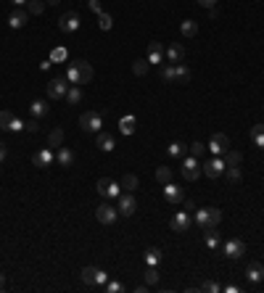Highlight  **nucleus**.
<instances>
[{"label":"nucleus","mask_w":264,"mask_h":293,"mask_svg":"<svg viewBox=\"0 0 264 293\" xmlns=\"http://www.w3.org/2000/svg\"><path fill=\"white\" fill-rule=\"evenodd\" d=\"M222 159H225V166H240V161H243V153L227 148V151L222 153Z\"/></svg>","instance_id":"nucleus-23"},{"label":"nucleus","mask_w":264,"mask_h":293,"mask_svg":"<svg viewBox=\"0 0 264 293\" xmlns=\"http://www.w3.org/2000/svg\"><path fill=\"white\" fill-rule=\"evenodd\" d=\"M69 101V106H77V103L82 101V90H80V85H69V90H66V95H63Z\"/></svg>","instance_id":"nucleus-24"},{"label":"nucleus","mask_w":264,"mask_h":293,"mask_svg":"<svg viewBox=\"0 0 264 293\" xmlns=\"http://www.w3.org/2000/svg\"><path fill=\"white\" fill-rule=\"evenodd\" d=\"M206 246H209V248H219V233H217V230H206Z\"/></svg>","instance_id":"nucleus-38"},{"label":"nucleus","mask_w":264,"mask_h":293,"mask_svg":"<svg viewBox=\"0 0 264 293\" xmlns=\"http://www.w3.org/2000/svg\"><path fill=\"white\" fill-rule=\"evenodd\" d=\"M27 5H29V13H42L45 11V3H42V0H27Z\"/></svg>","instance_id":"nucleus-42"},{"label":"nucleus","mask_w":264,"mask_h":293,"mask_svg":"<svg viewBox=\"0 0 264 293\" xmlns=\"http://www.w3.org/2000/svg\"><path fill=\"white\" fill-rule=\"evenodd\" d=\"M27 22H29V13H27L24 8H16V11H13L11 16H8V24L13 27V29H21V27H24Z\"/></svg>","instance_id":"nucleus-19"},{"label":"nucleus","mask_w":264,"mask_h":293,"mask_svg":"<svg viewBox=\"0 0 264 293\" xmlns=\"http://www.w3.org/2000/svg\"><path fill=\"white\" fill-rule=\"evenodd\" d=\"M56 161H59V166H71V164H74V153H71L69 148H59Z\"/></svg>","instance_id":"nucleus-27"},{"label":"nucleus","mask_w":264,"mask_h":293,"mask_svg":"<svg viewBox=\"0 0 264 293\" xmlns=\"http://www.w3.org/2000/svg\"><path fill=\"white\" fill-rule=\"evenodd\" d=\"M53 161H56V156H53L51 148H40V151L32 156V164L37 166V169H48V166H51Z\"/></svg>","instance_id":"nucleus-14"},{"label":"nucleus","mask_w":264,"mask_h":293,"mask_svg":"<svg viewBox=\"0 0 264 293\" xmlns=\"http://www.w3.org/2000/svg\"><path fill=\"white\" fill-rule=\"evenodd\" d=\"M90 3V11L92 13H103V8H101V0H88Z\"/></svg>","instance_id":"nucleus-48"},{"label":"nucleus","mask_w":264,"mask_h":293,"mask_svg":"<svg viewBox=\"0 0 264 293\" xmlns=\"http://www.w3.org/2000/svg\"><path fill=\"white\" fill-rule=\"evenodd\" d=\"M164 198H167L169 204H182V201H185V190L180 185H175V183H167V185H164Z\"/></svg>","instance_id":"nucleus-16"},{"label":"nucleus","mask_w":264,"mask_h":293,"mask_svg":"<svg viewBox=\"0 0 264 293\" xmlns=\"http://www.w3.org/2000/svg\"><path fill=\"white\" fill-rule=\"evenodd\" d=\"M95 190L103 195V198H119V193H122V187H119V183H114L111 177H101L95 185Z\"/></svg>","instance_id":"nucleus-4"},{"label":"nucleus","mask_w":264,"mask_h":293,"mask_svg":"<svg viewBox=\"0 0 264 293\" xmlns=\"http://www.w3.org/2000/svg\"><path fill=\"white\" fill-rule=\"evenodd\" d=\"M5 153H8V151H5V143H0V161L5 159Z\"/></svg>","instance_id":"nucleus-53"},{"label":"nucleus","mask_w":264,"mask_h":293,"mask_svg":"<svg viewBox=\"0 0 264 293\" xmlns=\"http://www.w3.org/2000/svg\"><path fill=\"white\" fill-rule=\"evenodd\" d=\"M80 127L85 132H101L103 127V114L101 111H85V114L80 116Z\"/></svg>","instance_id":"nucleus-3"},{"label":"nucleus","mask_w":264,"mask_h":293,"mask_svg":"<svg viewBox=\"0 0 264 293\" xmlns=\"http://www.w3.org/2000/svg\"><path fill=\"white\" fill-rule=\"evenodd\" d=\"M180 32H182V37H196V32H198V24L193 22V19H185V22L180 24Z\"/></svg>","instance_id":"nucleus-28"},{"label":"nucleus","mask_w":264,"mask_h":293,"mask_svg":"<svg viewBox=\"0 0 264 293\" xmlns=\"http://www.w3.org/2000/svg\"><path fill=\"white\" fill-rule=\"evenodd\" d=\"M0 127L11 130V132H21V130H27V124L16 114H11V111H0Z\"/></svg>","instance_id":"nucleus-8"},{"label":"nucleus","mask_w":264,"mask_h":293,"mask_svg":"<svg viewBox=\"0 0 264 293\" xmlns=\"http://www.w3.org/2000/svg\"><path fill=\"white\" fill-rule=\"evenodd\" d=\"M182 177L190 180V183L201 177V166H198V159H196V156H188V159L182 161Z\"/></svg>","instance_id":"nucleus-13"},{"label":"nucleus","mask_w":264,"mask_h":293,"mask_svg":"<svg viewBox=\"0 0 264 293\" xmlns=\"http://www.w3.org/2000/svg\"><path fill=\"white\" fill-rule=\"evenodd\" d=\"M66 80L71 82V85H82V80H80V72L74 69V64H71L69 69H66Z\"/></svg>","instance_id":"nucleus-40"},{"label":"nucleus","mask_w":264,"mask_h":293,"mask_svg":"<svg viewBox=\"0 0 264 293\" xmlns=\"http://www.w3.org/2000/svg\"><path fill=\"white\" fill-rule=\"evenodd\" d=\"M188 82H190V69L180 61V64H175V85H188Z\"/></svg>","instance_id":"nucleus-21"},{"label":"nucleus","mask_w":264,"mask_h":293,"mask_svg":"<svg viewBox=\"0 0 264 293\" xmlns=\"http://www.w3.org/2000/svg\"><path fill=\"white\" fill-rule=\"evenodd\" d=\"M148 64H164V45L161 43H151L148 45Z\"/></svg>","instance_id":"nucleus-17"},{"label":"nucleus","mask_w":264,"mask_h":293,"mask_svg":"<svg viewBox=\"0 0 264 293\" xmlns=\"http://www.w3.org/2000/svg\"><path fill=\"white\" fill-rule=\"evenodd\" d=\"M167 153H169V156H172V159H182L185 156V145L182 143H172V145H169V148H167Z\"/></svg>","instance_id":"nucleus-36"},{"label":"nucleus","mask_w":264,"mask_h":293,"mask_svg":"<svg viewBox=\"0 0 264 293\" xmlns=\"http://www.w3.org/2000/svg\"><path fill=\"white\" fill-rule=\"evenodd\" d=\"M251 143L264 151V124H254L251 127Z\"/></svg>","instance_id":"nucleus-25"},{"label":"nucleus","mask_w":264,"mask_h":293,"mask_svg":"<svg viewBox=\"0 0 264 293\" xmlns=\"http://www.w3.org/2000/svg\"><path fill=\"white\" fill-rule=\"evenodd\" d=\"M95 219L101 222V225H114V222L119 219L117 206H111V204H101V206L95 209Z\"/></svg>","instance_id":"nucleus-7"},{"label":"nucleus","mask_w":264,"mask_h":293,"mask_svg":"<svg viewBox=\"0 0 264 293\" xmlns=\"http://www.w3.org/2000/svg\"><path fill=\"white\" fill-rule=\"evenodd\" d=\"M146 262H148V267H156V264L161 262V251L159 248H148L146 251Z\"/></svg>","instance_id":"nucleus-34"},{"label":"nucleus","mask_w":264,"mask_h":293,"mask_svg":"<svg viewBox=\"0 0 264 293\" xmlns=\"http://www.w3.org/2000/svg\"><path fill=\"white\" fill-rule=\"evenodd\" d=\"M66 90H69L66 77H56V80L48 82V98H53V101H61V98L66 95Z\"/></svg>","instance_id":"nucleus-6"},{"label":"nucleus","mask_w":264,"mask_h":293,"mask_svg":"<svg viewBox=\"0 0 264 293\" xmlns=\"http://www.w3.org/2000/svg\"><path fill=\"white\" fill-rule=\"evenodd\" d=\"M164 53H167V58L172 61V64H180V61L185 58V48H182V45H177V43H172Z\"/></svg>","instance_id":"nucleus-22"},{"label":"nucleus","mask_w":264,"mask_h":293,"mask_svg":"<svg viewBox=\"0 0 264 293\" xmlns=\"http://www.w3.org/2000/svg\"><path fill=\"white\" fill-rule=\"evenodd\" d=\"M222 251H225V256L227 259H240V256L246 254V243L243 240H238V238H230L222 246Z\"/></svg>","instance_id":"nucleus-12"},{"label":"nucleus","mask_w":264,"mask_h":293,"mask_svg":"<svg viewBox=\"0 0 264 293\" xmlns=\"http://www.w3.org/2000/svg\"><path fill=\"white\" fill-rule=\"evenodd\" d=\"M119 187H122V193H132L135 187H138V177H135V174H124Z\"/></svg>","instance_id":"nucleus-30"},{"label":"nucleus","mask_w":264,"mask_h":293,"mask_svg":"<svg viewBox=\"0 0 264 293\" xmlns=\"http://www.w3.org/2000/svg\"><path fill=\"white\" fill-rule=\"evenodd\" d=\"M198 5H204V8H217V0H198Z\"/></svg>","instance_id":"nucleus-49"},{"label":"nucleus","mask_w":264,"mask_h":293,"mask_svg":"<svg viewBox=\"0 0 264 293\" xmlns=\"http://www.w3.org/2000/svg\"><path fill=\"white\" fill-rule=\"evenodd\" d=\"M135 124H138V122H135V116H124V119L119 122V132H122V135H132Z\"/></svg>","instance_id":"nucleus-31"},{"label":"nucleus","mask_w":264,"mask_h":293,"mask_svg":"<svg viewBox=\"0 0 264 293\" xmlns=\"http://www.w3.org/2000/svg\"><path fill=\"white\" fill-rule=\"evenodd\" d=\"M98 148L109 153V151H114V148H117V143H114V137H111V135H106V132H101V135H98Z\"/></svg>","instance_id":"nucleus-29"},{"label":"nucleus","mask_w":264,"mask_h":293,"mask_svg":"<svg viewBox=\"0 0 264 293\" xmlns=\"http://www.w3.org/2000/svg\"><path fill=\"white\" fill-rule=\"evenodd\" d=\"M59 27H61V32H77V29H80V13H77V11L63 13Z\"/></svg>","instance_id":"nucleus-15"},{"label":"nucleus","mask_w":264,"mask_h":293,"mask_svg":"<svg viewBox=\"0 0 264 293\" xmlns=\"http://www.w3.org/2000/svg\"><path fill=\"white\" fill-rule=\"evenodd\" d=\"M138 204H135V195L132 193H119V201H117V212L119 217H132Z\"/></svg>","instance_id":"nucleus-5"},{"label":"nucleus","mask_w":264,"mask_h":293,"mask_svg":"<svg viewBox=\"0 0 264 293\" xmlns=\"http://www.w3.org/2000/svg\"><path fill=\"white\" fill-rule=\"evenodd\" d=\"M61 143H63V130H53L48 135V148H61Z\"/></svg>","instance_id":"nucleus-32"},{"label":"nucleus","mask_w":264,"mask_h":293,"mask_svg":"<svg viewBox=\"0 0 264 293\" xmlns=\"http://www.w3.org/2000/svg\"><path fill=\"white\" fill-rule=\"evenodd\" d=\"M222 291H227V293H238L240 288H238V285H225V288Z\"/></svg>","instance_id":"nucleus-52"},{"label":"nucleus","mask_w":264,"mask_h":293,"mask_svg":"<svg viewBox=\"0 0 264 293\" xmlns=\"http://www.w3.org/2000/svg\"><path fill=\"white\" fill-rule=\"evenodd\" d=\"M61 3V0H48V5H59Z\"/></svg>","instance_id":"nucleus-56"},{"label":"nucleus","mask_w":264,"mask_h":293,"mask_svg":"<svg viewBox=\"0 0 264 293\" xmlns=\"http://www.w3.org/2000/svg\"><path fill=\"white\" fill-rule=\"evenodd\" d=\"M169 227L175 230V233H188L190 227H193V217H190V212H177L172 222H169Z\"/></svg>","instance_id":"nucleus-9"},{"label":"nucleus","mask_w":264,"mask_h":293,"mask_svg":"<svg viewBox=\"0 0 264 293\" xmlns=\"http://www.w3.org/2000/svg\"><path fill=\"white\" fill-rule=\"evenodd\" d=\"M74 69H77V72H80V80H82V85H88V82L92 80V74H95V72H92V66L88 64V61H74Z\"/></svg>","instance_id":"nucleus-20"},{"label":"nucleus","mask_w":264,"mask_h":293,"mask_svg":"<svg viewBox=\"0 0 264 293\" xmlns=\"http://www.w3.org/2000/svg\"><path fill=\"white\" fill-rule=\"evenodd\" d=\"M3 288H5V275L0 272V291H3Z\"/></svg>","instance_id":"nucleus-54"},{"label":"nucleus","mask_w":264,"mask_h":293,"mask_svg":"<svg viewBox=\"0 0 264 293\" xmlns=\"http://www.w3.org/2000/svg\"><path fill=\"white\" fill-rule=\"evenodd\" d=\"M198 291H206V293H219V291H222V285H219L217 280H206V283L198 285Z\"/></svg>","instance_id":"nucleus-37"},{"label":"nucleus","mask_w":264,"mask_h":293,"mask_svg":"<svg viewBox=\"0 0 264 293\" xmlns=\"http://www.w3.org/2000/svg\"><path fill=\"white\" fill-rule=\"evenodd\" d=\"M27 130H29V132H37V130H40V122H37V119L27 122Z\"/></svg>","instance_id":"nucleus-50"},{"label":"nucleus","mask_w":264,"mask_h":293,"mask_svg":"<svg viewBox=\"0 0 264 293\" xmlns=\"http://www.w3.org/2000/svg\"><path fill=\"white\" fill-rule=\"evenodd\" d=\"M188 151H190V156H196V159H198V156H204V153H206V151H209V148H206V145H204V143H198V140H196V143H193V145H190V148H188Z\"/></svg>","instance_id":"nucleus-41"},{"label":"nucleus","mask_w":264,"mask_h":293,"mask_svg":"<svg viewBox=\"0 0 264 293\" xmlns=\"http://www.w3.org/2000/svg\"><path fill=\"white\" fill-rule=\"evenodd\" d=\"M29 111L34 119H40V116H48V103L45 101H32L29 103Z\"/></svg>","instance_id":"nucleus-26"},{"label":"nucleus","mask_w":264,"mask_h":293,"mask_svg":"<svg viewBox=\"0 0 264 293\" xmlns=\"http://www.w3.org/2000/svg\"><path fill=\"white\" fill-rule=\"evenodd\" d=\"M98 24H101V29H111L114 19L109 16V13H98Z\"/></svg>","instance_id":"nucleus-44"},{"label":"nucleus","mask_w":264,"mask_h":293,"mask_svg":"<svg viewBox=\"0 0 264 293\" xmlns=\"http://www.w3.org/2000/svg\"><path fill=\"white\" fill-rule=\"evenodd\" d=\"M201 172L206 174V177H211V180H217L219 174H225V159L222 156H214V159H209L204 166H201Z\"/></svg>","instance_id":"nucleus-10"},{"label":"nucleus","mask_w":264,"mask_h":293,"mask_svg":"<svg viewBox=\"0 0 264 293\" xmlns=\"http://www.w3.org/2000/svg\"><path fill=\"white\" fill-rule=\"evenodd\" d=\"M246 277H248V283H262L264 280V267L259 262H251L246 267Z\"/></svg>","instance_id":"nucleus-18"},{"label":"nucleus","mask_w":264,"mask_h":293,"mask_svg":"<svg viewBox=\"0 0 264 293\" xmlns=\"http://www.w3.org/2000/svg\"><path fill=\"white\" fill-rule=\"evenodd\" d=\"M225 174L230 183H240V177H243V172H240V166H225Z\"/></svg>","instance_id":"nucleus-35"},{"label":"nucleus","mask_w":264,"mask_h":293,"mask_svg":"<svg viewBox=\"0 0 264 293\" xmlns=\"http://www.w3.org/2000/svg\"><path fill=\"white\" fill-rule=\"evenodd\" d=\"M132 72L138 74V77H143V74L148 72V61H143V58H140V61H135V64H132Z\"/></svg>","instance_id":"nucleus-43"},{"label":"nucleus","mask_w":264,"mask_h":293,"mask_svg":"<svg viewBox=\"0 0 264 293\" xmlns=\"http://www.w3.org/2000/svg\"><path fill=\"white\" fill-rule=\"evenodd\" d=\"M11 3H13V5H24L27 0H11Z\"/></svg>","instance_id":"nucleus-55"},{"label":"nucleus","mask_w":264,"mask_h":293,"mask_svg":"<svg viewBox=\"0 0 264 293\" xmlns=\"http://www.w3.org/2000/svg\"><path fill=\"white\" fill-rule=\"evenodd\" d=\"M106 291H109V293H122L124 285L119 283V280H109V283H106Z\"/></svg>","instance_id":"nucleus-46"},{"label":"nucleus","mask_w":264,"mask_h":293,"mask_svg":"<svg viewBox=\"0 0 264 293\" xmlns=\"http://www.w3.org/2000/svg\"><path fill=\"white\" fill-rule=\"evenodd\" d=\"M182 204H185V212H196V204H193V201H188V198H185Z\"/></svg>","instance_id":"nucleus-51"},{"label":"nucleus","mask_w":264,"mask_h":293,"mask_svg":"<svg viewBox=\"0 0 264 293\" xmlns=\"http://www.w3.org/2000/svg\"><path fill=\"white\" fill-rule=\"evenodd\" d=\"M161 80L164 82H175V64H164L161 66Z\"/></svg>","instance_id":"nucleus-39"},{"label":"nucleus","mask_w":264,"mask_h":293,"mask_svg":"<svg viewBox=\"0 0 264 293\" xmlns=\"http://www.w3.org/2000/svg\"><path fill=\"white\" fill-rule=\"evenodd\" d=\"M156 180H159L161 185L172 183V169H169V166H159V169H156Z\"/></svg>","instance_id":"nucleus-33"},{"label":"nucleus","mask_w":264,"mask_h":293,"mask_svg":"<svg viewBox=\"0 0 264 293\" xmlns=\"http://www.w3.org/2000/svg\"><path fill=\"white\" fill-rule=\"evenodd\" d=\"M82 283L85 285H92V288H106L109 275H106L103 269H98V267H85L82 269Z\"/></svg>","instance_id":"nucleus-2"},{"label":"nucleus","mask_w":264,"mask_h":293,"mask_svg":"<svg viewBox=\"0 0 264 293\" xmlns=\"http://www.w3.org/2000/svg\"><path fill=\"white\" fill-rule=\"evenodd\" d=\"M206 148H209L214 156H222V153L230 148V137L227 135H222V132H214L211 135V140H209V145H206Z\"/></svg>","instance_id":"nucleus-11"},{"label":"nucleus","mask_w":264,"mask_h":293,"mask_svg":"<svg viewBox=\"0 0 264 293\" xmlns=\"http://www.w3.org/2000/svg\"><path fill=\"white\" fill-rule=\"evenodd\" d=\"M196 225L204 230H217V225L219 222H222V212H219V209H214V206H206V209H198L196 212Z\"/></svg>","instance_id":"nucleus-1"},{"label":"nucleus","mask_w":264,"mask_h":293,"mask_svg":"<svg viewBox=\"0 0 264 293\" xmlns=\"http://www.w3.org/2000/svg\"><path fill=\"white\" fill-rule=\"evenodd\" d=\"M146 283H148V285H156V283H159V272H156V267H148V272H146Z\"/></svg>","instance_id":"nucleus-45"},{"label":"nucleus","mask_w":264,"mask_h":293,"mask_svg":"<svg viewBox=\"0 0 264 293\" xmlns=\"http://www.w3.org/2000/svg\"><path fill=\"white\" fill-rule=\"evenodd\" d=\"M51 61H66V51H63V48H56L51 53Z\"/></svg>","instance_id":"nucleus-47"}]
</instances>
